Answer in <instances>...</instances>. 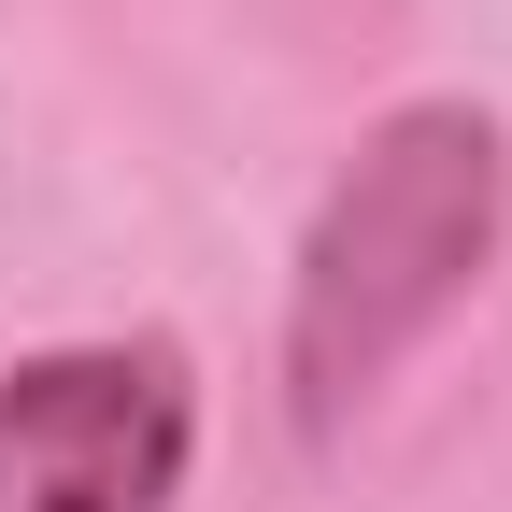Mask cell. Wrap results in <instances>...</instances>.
Listing matches in <instances>:
<instances>
[{
    "label": "cell",
    "instance_id": "cell-1",
    "mask_svg": "<svg viewBox=\"0 0 512 512\" xmlns=\"http://www.w3.org/2000/svg\"><path fill=\"white\" fill-rule=\"evenodd\" d=\"M512 242V128L470 86H427L356 128L299 256H285V427L342 441L384 384L470 313V285Z\"/></svg>",
    "mask_w": 512,
    "mask_h": 512
},
{
    "label": "cell",
    "instance_id": "cell-2",
    "mask_svg": "<svg viewBox=\"0 0 512 512\" xmlns=\"http://www.w3.org/2000/svg\"><path fill=\"white\" fill-rule=\"evenodd\" d=\"M200 484V356L171 328L0 356V512H185Z\"/></svg>",
    "mask_w": 512,
    "mask_h": 512
}]
</instances>
